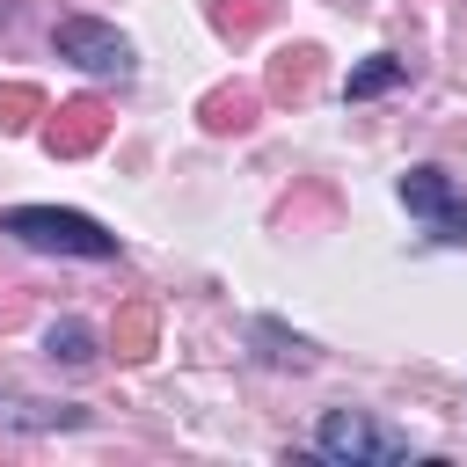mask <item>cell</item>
Listing matches in <instances>:
<instances>
[{"instance_id":"6da1fadb","label":"cell","mask_w":467,"mask_h":467,"mask_svg":"<svg viewBox=\"0 0 467 467\" xmlns=\"http://www.w3.org/2000/svg\"><path fill=\"white\" fill-rule=\"evenodd\" d=\"M0 234L36 248V255H80V263H117V234L88 212H66V204H7L0 212Z\"/></svg>"},{"instance_id":"7a4b0ae2","label":"cell","mask_w":467,"mask_h":467,"mask_svg":"<svg viewBox=\"0 0 467 467\" xmlns=\"http://www.w3.org/2000/svg\"><path fill=\"white\" fill-rule=\"evenodd\" d=\"M314 452L336 460V467H394V460H409V438L387 431L372 409H321Z\"/></svg>"},{"instance_id":"3957f363","label":"cell","mask_w":467,"mask_h":467,"mask_svg":"<svg viewBox=\"0 0 467 467\" xmlns=\"http://www.w3.org/2000/svg\"><path fill=\"white\" fill-rule=\"evenodd\" d=\"M51 51L66 66H80L88 80H131L139 73V51L117 22H95V15H58L51 22Z\"/></svg>"},{"instance_id":"277c9868","label":"cell","mask_w":467,"mask_h":467,"mask_svg":"<svg viewBox=\"0 0 467 467\" xmlns=\"http://www.w3.org/2000/svg\"><path fill=\"white\" fill-rule=\"evenodd\" d=\"M401 204H409V219H423V234L431 241H445V248H467V190L438 168V161H416V168H401Z\"/></svg>"},{"instance_id":"5b68a950","label":"cell","mask_w":467,"mask_h":467,"mask_svg":"<svg viewBox=\"0 0 467 467\" xmlns=\"http://www.w3.org/2000/svg\"><path fill=\"white\" fill-rule=\"evenodd\" d=\"M0 423L7 431H80L88 409L73 401H29V394H0Z\"/></svg>"},{"instance_id":"8992f818","label":"cell","mask_w":467,"mask_h":467,"mask_svg":"<svg viewBox=\"0 0 467 467\" xmlns=\"http://www.w3.org/2000/svg\"><path fill=\"white\" fill-rule=\"evenodd\" d=\"M409 80V58H394V51H372L365 66H350V80H343V102H372V95H387V88H401Z\"/></svg>"},{"instance_id":"52a82bcc","label":"cell","mask_w":467,"mask_h":467,"mask_svg":"<svg viewBox=\"0 0 467 467\" xmlns=\"http://www.w3.org/2000/svg\"><path fill=\"white\" fill-rule=\"evenodd\" d=\"M95 350H102V343H95V328H88L80 314H66V321L44 328V358H51V365H73V372H80V365H95Z\"/></svg>"}]
</instances>
